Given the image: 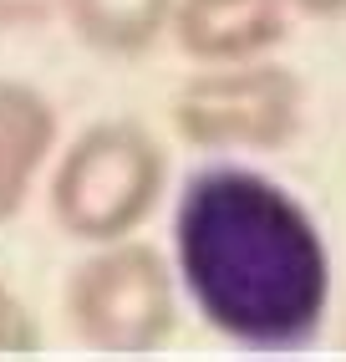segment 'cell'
<instances>
[{
    "mask_svg": "<svg viewBox=\"0 0 346 362\" xmlns=\"http://www.w3.org/2000/svg\"><path fill=\"white\" fill-rule=\"evenodd\" d=\"M341 347H346V332H341Z\"/></svg>",
    "mask_w": 346,
    "mask_h": 362,
    "instance_id": "cell-11",
    "label": "cell"
},
{
    "mask_svg": "<svg viewBox=\"0 0 346 362\" xmlns=\"http://www.w3.org/2000/svg\"><path fill=\"white\" fill-rule=\"evenodd\" d=\"M290 11H301V16H316V21H336L346 16V0H285Z\"/></svg>",
    "mask_w": 346,
    "mask_h": 362,
    "instance_id": "cell-10",
    "label": "cell"
},
{
    "mask_svg": "<svg viewBox=\"0 0 346 362\" xmlns=\"http://www.w3.org/2000/svg\"><path fill=\"white\" fill-rule=\"evenodd\" d=\"M36 347H41V327L31 317V306L0 281V357H20V352H36Z\"/></svg>",
    "mask_w": 346,
    "mask_h": 362,
    "instance_id": "cell-8",
    "label": "cell"
},
{
    "mask_svg": "<svg viewBox=\"0 0 346 362\" xmlns=\"http://www.w3.org/2000/svg\"><path fill=\"white\" fill-rule=\"evenodd\" d=\"M61 21L102 57H143L173 21V0H61Z\"/></svg>",
    "mask_w": 346,
    "mask_h": 362,
    "instance_id": "cell-7",
    "label": "cell"
},
{
    "mask_svg": "<svg viewBox=\"0 0 346 362\" xmlns=\"http://www.w3.org/2000/svg\"><path fill=\"white\" fill-rule=\"evenodd\" d=\"M168 117L199 153H275L306 123V82L270 57L199 66L179 82Z\"/></svg>",
    "mask_w": 346,
    "mask_h": 362,
    "instance_id": "cell-3",
    "label": "cell"
},
{
    "mask_svg": "<svg viewBox=\"0 0 346 362\" xmlns=\"http://www.w3.org/2000/svg\"><path fill=\"white\" fill-rule=\"evenodd\" d=\"M61 306L71 332L82 337V347L107 357L158 352L179 327V291H173L168 260L133 235L97 245L66 276Z\"/></svg>",
    "mask_w": 346,
    "mask_h": 362,
    "instance_id": "cell-4",
    "label": "cell"
},
{
    "mask_svg": "<svg viewBox=\"0 0 346 362\" xmlns=\"http://www.w3.org/2000/svg\"><path fill=\"white\" fill-rule=\"evenodd\" d=\"M285 26H290L285 0H173L168 36L189 62L219 66L270 57L285 41Z\"/></svg>",
    "mask_w": 346,
    "mask_h": 362,
    "instance_id": "cell-5",
    "label": "cell"
},
{
    "mask_svg": "<svg viewBox=\"0 0 346 362\" xmlns=\"http://www.w3.org/2000/svg\"><path fill=\"white\" fill-rule=\"evenodd\" d=\"M168 184L163 143L133 117L92 123L66 143L52 168V220L82 245H112L138 235V225L158 209Z\"/></svg>",
    "mask_w": 346,
    "mask_h": 362,
    "instance_id": "cell-2",
    "label": "cell"
},
{
    "mask_svg": "<svg viewBox=\"0 0 346 362\" xmlns=\"http://www.w3.org/2000/svg\"><path fill=\"white\" fill-rule=\"evenodd\" d=\"M61 16V0H0V31H41Z\"/></svg>",
    "mask_w": 346,
    "mask_h": 362,
    "instance_id": "cell-9",
    "label": "cell"
},
{
    "mask_svg": "<svg viewBox=\"0 0 346 362\" xmlns=\"http://www.w3.org/2000/svg\"><path fill=\"white\" fill-rule=\"evenodd\" d=\"M173 276L234 347L295 352L331 306V250L316 214L244 163L199 168L173 209Z\"/></svg>",
    "mask_w": 346,
    "mask_h": 362,
    "instance_id": "cell-1",
    "label": "cell"
},
{
    "mask_svg": "<svg viewBox=\"0 0 346 362\" xmlns=\"http://www.w3.org/2000/svg\"><path fill=\"white\" fill-rule=\"evenodd\" d=\"M56 107L41 87L0 77V225L26 209L31 184L56 153Z\"/></svg>",
    "mask_w": 346,
    "mask_h": 362,
    "instance_id": "cell-6",
    "label": "cell"
}]
</instances>
